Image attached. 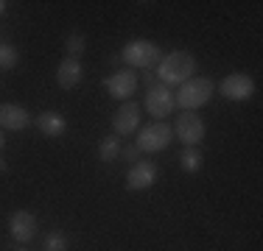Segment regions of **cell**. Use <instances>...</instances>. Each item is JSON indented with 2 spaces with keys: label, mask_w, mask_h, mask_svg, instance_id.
I'll use <instances>...</instances> for the list:
<instances>
[{
  "label": "cell",
  "mask_w": 263,
  "mask_h": 251,
  "mask_svg": "<svg viewBox=\"0 0 263 251\" xmlns=\"http://www.w3.org/2000/svg\"><path fill=\"white\" fill-rule=\"evenodd\" d=\"M31 126V115L20 103H0V129L3 131H23Z\"/></svg>",
  "instance_id": "12"
},
{
  "label": "cell",
  "mask_w": 263,
  "mask_h": 251,
  "mask_svg": "<svg viewBox=\"0 0 263 251\" xmlns=\"http://www.w3.org/2000/svg\"><path fill=\"white\" fill-rule=\"evenodd\" d=\"M36 129H40L45 137L56 140V137H62V134L67 131V120H65V115H59V112L45 109L40 117H36Z\"/></svg>",
  "instance_id": "14"
},
{
  "label": "cell",
  "mask_w": 263,
  "mask_h": 251,
  "mask_svg": "<svg viewBox=\"0 0 263 251\" xmlns=\"http://www.w3.org/2000/svg\"><path fill=\"white\" fill-rule=\"evenodd\" d=\"M9 232H11V237H14L20 246H26V243H31L36 237V215H34V212H28V210L11 212Z\"/></svg>",
  "instance_id": "8"
},
{
  "label": "cell",
  "mask_w": 263,
  "mask_h": 251,
  "mask_svg": "<svg viewBox=\"0 0 263 251\" xmlns=\"http://www.w3.org/2000/svg\"><path fill=\"white\" fill-rule=\"evenodd\" d=\"M17 251H26V248H23V246H20V248H17Z\"/></svg>",
  "instance_id": "25"
},
{
  "label": "cell",
  "mask_w": 263,
  "mask_h": 251,
  "mask_svg": "<svg viewBox=\"0 0 263 251\" xmlns=\"http://www.w3.org/2000/svg\"><path fill=\"white\" fill-rule=\"evenodd\" d=\"M140 126V106L135 100H123L118 106V112L112 115V129H115V137H129L137 131Z\"/></svg>",
  "instance_id": "7"
},
{
  "label": "cell",
  "mask_w": 263,
  "mask_h": 251,
  "mask_svg": "<svg viewBox=\"0 0 263 251\" xmlns=\"http://www.w3.org/2000/svg\"><path fill=\"white\" fill-rule=\"evenodd\" d=\"M3 145H6V134H3V129H0V154H3Z\"/></svg>",
  "instance_id": "23"
},
{
  "label": "cell",
  "mask_w": 263,
  "mask_h": 251,
  "mask_svg": "<svg viewBox=\"0 0 263 251\" xmlns=\"http://www.w3.org/2000/svg\"><path fill=\"white\" fill-rule=\"evenodd\" d=\"M174 140V129L165 120H154L148 126H143L140 134H137L135 145L140 148V154H157V151H165Z\"/></svg>",
  "instance_id": "4"
},
{
  "label": "cell",
  "mask_w": 263,
  "mask_h": 251,
  "mask_svg": "<svg viewBox=\"0 0 263 251\" xmlns=\"http://www.w3.org/2000/svg\"><path fill=\"white\" fill-rule=\"evenodd\" d=\"M143 81H146V87L152 90V87H154V73H146V78H143Z\"/></svg>",
  "instance_id": "21"
},
{
  "label": "cell",
  "mask_w": 263,
  "mask_h": 251,
  "mask_svg": "<svg viewBox=\"0 0 263 251\" xmlns=\"http://www.w3.org/2000/svg\"><path fill=\"white\" fill-rule=\"evenodd\" d=\"M84 50H87V36L84 34H70L65 39V56H67V59H79L81 61Z\"/></svg>",
  "instance_id": "17"
},
{
  "label": "cell",
  "mask_w": 263,
  "mask_h": 251,
  "mask_svg": "<svg viewBox=\"0 0 263 251\" xmlns=\"http://www.w3.org/2000/svg\"><path fill=\"white\" fill-rule=\"evenodd\" d=\"M213 90H216V84L208 75H193L191 81L179 87V92H174V103L182 112H196L213 98Z\"/></svg>",
  "instance_id": "2"
},
{
  "label": "cell",
  "mask_w": 263,
  "mask_h": 251,
  "mask_svg": "<svg viewBox=\"0 0 263 251\" xmlns=\"http://www.w3.org/2000/svg\"><path fill=\"white\" fill-rule=\"evenodd\" d=\"M202 165H204V156H202V151L199 148H185L182 151V156H179V168H182L185 173H199L202 171Z\"/></svg>",
  "instance_id": "15"
},
{
  "label": "cell",
  "mask_w": 263,
  "mask_h": 251,
  "mask_svg": "<svg viewBox=\"0 0 263 251\" xmlns=\"http://www.w3.org/2000/svg\"><path fill=\"white\" fill-rule=\"evenodd\" d=\"M174 92L168 90V87L162 84H154L152 90L146 92V109L152 117H157V120H162V117H168L174 112Z\"/></svg>",
  "instance_id": "9"
},
{
  "label": "cell",
  "mask_w": 263,
  "mask_h": 251,
  "mask_svg": "<svg viewBox=\"0 0 263 251\" xmlns=\"http://www.w3.org/2000/svg\"><path fill=\"white\" fill-rule=\"evenodd\" d=\"M9 171V165H6V159H3V154H0V173H6Z\"/></svg>",
  "instance_id": "22"
},
{
  "label": "cell",
  "mask_w": 263,
  "mask_h": 251,
  "mask_svg": "<svg viewBox=\"0 0 263 251\" xmlns=\"http://www.w3.org/2000/svg\"><path fill=\"white\" fill-rule=\"evenodd\" d=\"M157 181V165L154 162H135L126 173V190L132 193H143Z\"/></svg>",
  "instance_id": "10"
},
{
  "label": "cell",
  "mask_w": 263,
  "mask_h": 251,
  "mask_svg": "<svg viewBox=\"0 0 263 251\" xmlns=\"http://www.w3.org/2000/svg\"><path fill=\"white\" fill-rule=\"evenodd\" d=\"M17 65H20L17 48L9 45V42H0V70H14Z\"/></svg>",
  "instance_id": "18"
},
{
  "label": "cell",
  "mask_w": 263,
  "mask_h": 251,
  "mask_svg": "<svg viewBox=\"0 0 263 251\" xmlns=\"http://www.w3.org/2000/svg\"><path fill=\"white\" fill-rule=\"evenodd\" d=\"M121 156L135 165V162H140V148H137V145H126V148H121Z\"/></svg>",
  "instance_id": "20"
},
{
  "label": "cell",
  "mask_w": 263,
  "mask_h": 251,
  "mask_svg": "<svg viewBox=\"0 0 263 251\" xmlns=\"http://www.w3.org/2000/svg\"><path fill=\"white\" fill-rule=\"evenodd\" d=\"M174 134L185 142V148H199L204 134H208V129H204V120L196 112H182L177 117V123H174Z\"/></svg>",
  "instance_id": "5"
},
{
  "label": "cell",
  "mask_w": 263,
  "mask_h": 251,
  "mask_svg": "<svg viewBox=\"0 0 263 251\" xmlns=\"http://www.w3.org/2000/svg\"><path fill=\"white\" fill-rule=\"evenodd\" d=\"M218 90H221V95L227 100L243 103V100H249L255 95V81H252V75H247V73H230L221 78Z\"/></svg>",
  "instance_id": "6"
},
{
  "label": "cell",
  "mask_w": 263,
  "mask_h": 251,
  "mask_svg": "<svg viewBox=\"0 0 263 251\" xmlns=\"http://www.w3.org/2000/svg\"><path fill=\"white\" fill-rule=\"evenodd\" d=\"M6 6H9V3H6V0H0V17L6 14Z\"/></svg>",
  "instance_id": "24"
},
{
  "label": "cell",
  "mask_w": 263,
  "mask_h": 251,
  "mask_svg": "<svg viewBox=\"0 0 263 251\" xmlns=\"http://www.w3.org/2000/svg\"><path fill=\"white\" fill-rule=\"evenodd\" d=\"M121 59L126 61L129 70H152V67L160 65L162 50L154 45L152 39H132V42L123 45Z\"/></svg>",
  "instance_id": "3"
},
{
  "label": "cell",
  "mask_w": 263,
  "mask_h": 251,
  "mask_svg": "<svg viewBox=\"0 0 263 251\" xmlns=\"http://www.w3.org/2000/svg\"><path fill=\"white\" fill-rule=\"evenodd\" d=\"M67 246H70V240H67L65 232L53 229L45 235V246H42V251H67Z\"/></svg>",
  "instance_id": "19"
},
{
  "label": "cell",
  "mask_w": 263,
  "mask_h": 251,
  "mask_svg": "<svg viewBox=\"0 0 263 251\" xmlns=\"http://www.w3.org/2000/svg\"><path fill=\"white\" fill-rule=\"evenodd\" d=\"M121 156V140L115 134H106L101 142H98V159L101 162H115Z\"/></svg>",
  "instance_id": "16"
},
{
  "label": "cell",
  "mask_w": 263,
  "mask_h": 251,
  "mask_svg": "<svg viewBox=\"0 0 263 251\" xmlns=\"http://www.w3.org/2000/svg\"><path fill=\"white\" fill-rule=\"evenodd\" d=\"M193 73H196V59L187 50H171L157 65V78L162 81V87H182L193 78Z\"/></svg>",
  "instance_id": "1"
},
{
  "label": "cell",
  "mask_w": 263,
  "mask_h": 251,
  "mask_svg": "<svg viewBox=\"0 0 263 251\" xmlns=\"http://www.w3.org/2000/svg\"><path fill=\"white\" fill-rule=\"evenodd\" d=\"M104 84H106V92H109L112 98H118V100H129L132 95H135V90H137V75H135V70L123 67V70L112 73L109 78L104 81Z\"/></svg>",
  "instance_id": "11"
},
{
  "label": "cell",
  "mask_w": 263,
  "mask_h": 251,
  "mask_svg": "<svg viewBox=\"0 0 263 251\" xmlns=\"http://www.w3.org/2000/svg\"><path fill=\"white\" fill-rule=\"evenodd\" d=\"M81 78H84V67H81L79 59H62L59 67H56V84L62 87V90H73V87L81 84Z\"/></svg>",
  "instance_id": "13"
}]
</instances>
